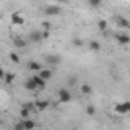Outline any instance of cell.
Wrapping results in <instances>:
<instances>
[{
	"mask_svg": "<svg viewBox=\"0 0 130 130\" xmlns=\"http://www.w3.org/2000/svg\"><path fill=\"white\" fill-rule=\"evenodd\" d=\"M62 12V8L59 5H48L45 9H44V14L48 15V17H55V15H59Z\"/></svg>",
	"mask_w": 130,
	"mask_h": 130,
	"instance_id": "1",
	"label": "cell"
},
{
	"mask_svg": "<svg viewBox=\"0 0 130 130\" xmlns=\"http://www.w3.org/2000/svg\"><path fill=\"white\" fill-rule=\"evenodd\" d=\"M113 109H115V112H117V113H121V115L129 113V112H130V101L118 103V104H115V106H113Z\"/></svg>",
	"mask_w": 130,
	"mask_h": 130,
	"instance_id": "2",
	"label": "cell"
},
{
	"mask_svg": "<svg viewBox=\"0 0 130 130\" xmlns=\"http://www.w3.org/2000/svg\"><path fill=\"white\" fill-rule=\"evenodd\" d=\"M113 20H115V23H117V26H118V27H123V29H129V27H130V21L126 18V17L120 15V14L113 15Z\"/></svg>",
	"mask_w": 130,
	"mask_h": 130,
	"instance_id": "3",
	"label": "cell"
},
{
	"mask_svg": "<svg viewBox=\"0 0 130 130\" xmlns=\"http://www.w3.org/2000/svg\"><path fill=\"white\" fill-rule=\"evenodd\" d=\"M42 39L44 38H42V32L41 30H32V32L29 33V38H27V41L29 42H33V44H38Z\"/></svg>",
	"mask_w": 130,
	"mask_h": 130,
	"instance_id": "4",
	"label": "cell"
},
{
	"mask_svg": "<svg viewBox=\"0 0 130 130\" xmlns=\"http://www.w3.org/2000/svg\"><path fill=\"white\" fill-rule=\"evenodd\" d=\"M58 95H59V101H61V103H68V101H71V94H70V91L65 89V88H61V89H59Z\"/></svg>",
	"mask_w": 130,
	"mask_h": 130,
	"instance_id": "5",
	"label": "cell"
},
{
	"mask_svg": "<svg viewBox=\"0 0 130 130\" xmlns=\"http://www.w3.org/2000/svg\"><path fill=\"white\" fill-rule=\"evenodd\" d=\"M61 61H62V58L59 56V55H47L45 56V62L48 65H59L61 64Z\"/></svg>",
	"mask_w": 130,
	"mask_h": 130,
	"instance_id": "6",
	"label": "cell"
},
{
	"mask_svg": "<svg viewBox=\"0 0 130 130\" xmlns=\"http://www.w3.org/2000/svg\"><path fill=\"white\" fill-rule=\"evenodd\" d=\"M115 39H117L121 45L129 44V42H130V36H129V35H126V33H115Z\"/></svg>",
	"mask_w": 130,
	"mask_h": 130,
	"instance_id": "7",
	"label": "cell"
},
{
	"mask_svg": "<svg viewBox=\"0 0 130 130\" xmlns=\"http://www.w3.org/2000/svg\"><path fill=\"white\" fill-rule=\"evenodd\" d=\"M11 20H12V23H14V24H17V26L24 24V18H23L18 12H14V14L11 15Z\"/></svg>",
	"mask_w": 130,
	"mask_h": 130,
	"instance_id": "8",
	"label": "cell"
},
{
	"mask_svg": "<svg viewBox=\"0 0 130 130\" xmlns=\"http://www.w3.org/2000/svg\"><path fill=\"white\" fill-rule=\"evenodd\" d=\"M38 76L47 82V80H50V79L53 77V71H52V70H44V68H42V70L39 71V74H38Z\"/></svg>",
	"mask_w": 130,
	"mask_h": 130,
	"instance_id": "9",
	"label": "cell"
},
{
	"mask_svg": "<svg viewBox=\"0 0 130 130\" xmlns=\"http://www.w3.org/2000/svg\"><path fill=\"white\" fill-rule=\"evenodd\" d=\"M48 106H50V101H48V100H38V101L35 103V107H36L38 110H45Z\"/></svg>",
	"mask_w": 130,
	"mask_h": 130,
	"instance_id": "10",
	"label": "cell"
},
{
	"mask_svg": "<svg viewBox=\"0 0 130 130\" xmlns=\"http://www.w3.org/2000/svg\"><path fill=\"white\" fill-rule=\"evenodd\" d=\"M32 80L36 83V86H38V89H44L45 88V80L44 79H41L39 76H33Z\"/></svg>",
	"mask_w": 130,
	"mask_h": 130,
	"instance_id": "11",
	"label": "cell"
},
{
	"mask_svg": "<svg viewBox=\"0 0 130 130\" xmlns=\"http://www.w3.org/2000/svg\"><path fill=\"white\" fill-rule=\"evenodd\" d=\"M14 45H15L17 48H24V47L27 45V41L23 39V38H15V39H14Z\"/></svg>",
	"mask_w": 130,
	"mask_h": 130,
	"instance_id": "12",
	"label": "cell"
},
{
	"mask_svg": "<svg viewBox=\"0 0 130 130\" xmlns=\"http://www.w3.org/2000/svg\"><path fill=\"white\" fill-rule=\"evenodd\" d=\"M24 88L29 89V91H38V86H36V83L33 82L32 79H29V80L24 82Z\"/></svg>",
	"mask_w": 130,
	"mask_h": 130,
	"instance_id": "13",
	"label": "cell"
},
{
	"mask_svg": "<svg viewBox=\"0 0 130 130\" xmlns=\"http://www.w3.org/2000/svg\"><path fill=\"white\" fill-rule=\"evenodd\" d=\"M89 48L92 52H100L101 50V44L98 42L97 39H92V41H89Z\"/></svg>",
	"mask_w": 130,
	"mask_h": 130,
	"instance_id": "14",
	"label": "cell"
},
{
	"mask_svg": "<svg viewBox=\"0 0 130 130\" xmlns=\"http://www.w3.org/2000/svg\"><path fill=\"white\" fill-rule=\"evenodd\" d=\"M23 124H24V129H26V130H33L35 127H36L35 121H33V120H29V118H27V120H24V123H23Z\"/></svg>",
	"mask_w": 130,
	"mask_h": 130,
	"instance_id": "15",
	"label": "cell"
},
{
	"mask_svg": "<svg viewBox=\"0 0 130 130\" xmlns=\"http://www.w3.org/2000/svg\"><path fill=\"white\" fill-rule=\"evenodd\" d=\"M27 67H29V70H32V71H41V70H42L41 64H38V62H35V61L29 62V64H27Z\"/></svg>",
	"mask_w": 130,
	"mask_h": 130,
	"instance_id": "16",
	"label": "cell"
},
{
	"mask_svg": "<svg viewBox=\"0 0 130 130\" xmlns=\"http://www.w3.org/2000/svg\"><path fill=\"white\" fill-rule=\"evenodd\" d=\"M80 91H82V94H91L92 92V88H91V85L85 83V85L80 86Z\"/></svg>",
	"mask_w": 130,
	"mask_h": 130,
	"instance_id": "17",
	"label": "cell"
},
{
	"mask_svg": "<svg viewBox=\"0 0 130 130\" xmlns=\"http://www.w3.org/2000/svg\"><path fill=\"white\" fill-rule=\"evenodd\" d=\"M101 3H103V0H88V5L91 8H100Z\"/></svg>",
	"mask_w": 130,
	"mask_h": 130,
	"instance_id": "18",
	"label": "cell"
},
{
	"mask_svg": "<svg viewBox=\"0 0 130 130\" xmlns=\"http://www.w3.org/2000/svg\"><path fill=\"white\" fill-rule=\"evenodd\" d=\"M14 79H15V74L14 73H6V76H5V82L6 83H12Z\"/></svg>",
	"mask_w": 130,
	"mask_h": 130,
	"instance_id": "19",
	"label": "cell"
},
{
	"mask_svg": "<svg viewBox=\"0 0 130 130\" xmlns=\"http://www.w3.org/2000/svg\"><path fill=\"white\" fill-rule=\"evenodd\" d=\"M77 79H79L77 76H70V79H68V85H70V86H74V85L77 83Z\"/></svg>",
	"mask_w": 130,
	"mask_h": 130,
	"instance_id": "20",
	"label": "cell"
},
{
	"mask_svg": "<svg viewBox=\"0 0 130 130\" xmlns=\"http://www.w3.org/2000/svg\"><path fill=\"white\" fill-rule=\"evenodd\" d=\"M86 113H88V115H91V117H92V115H95V106L89 104V106L86 107Z\"/></svg>",
	"mask_w": 130,
	"mask_h": 130,
	"instance_id": "21",
	"label": "cell"
},
{
	"mask_svg": "<svg viewBox=\"0 0 130 130\" xmlns=\"http://www.w3.org/2000/svg\"><path fill=\"white\" fill-rule=\"evenodd\" d=\"M98 29H100V30H106V29H107V23H106L104 20H100V21H98Z\"/></svg>",
	"mask_w": 130,
	"mask_h": 130,
	"instance_id": "22",
	"label": "cell"
},
{
	"mask_svg": "<svg viewBox=\"0 0 130 130\" xmlns=\"http://www.w3.org/2000/svg\"><path fill=\"white\" fill-rule=\"evenodd\" d=\"M9 58H11V61H12V62H15V64H18V62H20V58H18V55H17V53H14V52L9 55Z\"/></svg>",
	"mask_w": 130,
	"mask_h": 130,
	"instance_id": "23",
	"label": "cell"
},
{
	"mask_svg": "<svg viewBox=\"0 0 130 130\" xmlns=\"http://www.w3.org/2000/svg\"><path fill=\"white\" fill-rule=\"evenodd\" d=\"M29 113H30V110H27V109H24V107H23V109H21V112H20V115H21L24 120H27V118H29Z\"/></svg>",
	"mask_w": 130,
	"mask_h": 130,
	"instance_id": "24",
	"label": "cell"
},
{
	"mask_svg": "<svg viewBox=\"0 0 130 130\" xmlns=\"http://www.w3.org/2000/svg\"><path fill=\"white\" fill-rule=\"evenodd\" d=\"M41 26L44 27V30H50V29H52V24H50L48 21H42V23H41Z\"/></svg>",
	"mask_w": 130,
	"mask_h": 130,
	"instance_id": "25",
	"label": "cell"
},
{
	"mask_svg": "<svg viewBox=\"0 0 130 130\" xmlns=\"http://www.w3.org/2000/svg\"><path fill=\"white\" fill-rule=\"evenodd\" d=\"M73 44H74L76 47H80V45L83 44V41H82L80 38H74V39H73Z\"/></svg>",
	"mask_w": 130,
	"mask_h": 130,
	"instance_id": "26",
	"label": "cell"
},
{
	"mask_svg": "<svg viewBox=\"0 0 130 130\" xmlns=\"http://www.w3.org/2000/svg\"><path fill=\"white\" fill-rule=\"evenodd\" d=\"M23 107H24V109H27V110H32L33 107H35V104H33V103H24V104H23Z\"/></svg>",
	"mask_w": 130,
	"mask_h": 130,
	"instance_id": "27",
	"label": "cell"
},
{
	"mask_svg": "<svg viewBox=\"0 0 130 130\" xmlns=\"http://www.w3.org/2000/svg\"><path fill=\"white\" fill-rule=\"evenodd\" d=\"M14 130H26V129H24V124L23 123H18V124L14 126Z\"/></svg>",
	"mask_w": 130,
	"mask_h": 130,
	"instance_id": "28",
	"label": "cell"
},
{
	"mask_svg": "<svg viewBox=\"0 0 130 130\" xmlns=\"http://www.w3.org/2000/svg\"><path fill=\"white\" fill-rule=\"evenodd\" d=\"M5 76H6V73L0 68V79H2V80H5Z\"/></svg>",
	"mask_w": 130,
	"mask_h": 130,
	"instance_id": "29",
	"label": "cell"
},
{
	"mask_svg": "<svg viewBox=\"0 0 130 130\" xmlns=\"http://www.w3.org/2000/svg\"><path fill=\"white\" fill-rule=\"evenodd\" d=\"M58 2H59V3H68L70 0H58Z\"/></svg>",
	"mask_w": 130,
	"mask_h": 130,
	"instance_id": "30",
	"label": "cell"
}]
</instances>
